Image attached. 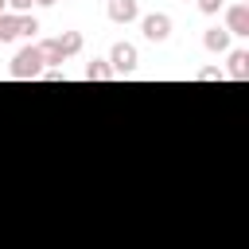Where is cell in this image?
I'll use <instances>...</instances> for the list:
<instances>
[{
    "instance_id": "7a4b0ae2",
    "label": "cell",
    "mask_w": 249,
    "mask_h": 249,
    "mask_svg": "<svg viewBox=\"0 0 249 249\" xmlns=\"http://www.w3.org/2000/svg\"><path fill=\"white\" fill-rule=\"evenodd\" d=\"M105 62H109V70H113V74H132V70H136V62H140V54H136V47H132V43H117V47L109 51V58H105Z\"/></svg>"
},
{
    "instance_id": "6da1fadb",
    "label": "cell",
    "mask_w": 249,
    "mask_h": 249,
    "mask_svg": "<svg viewBox=\"0 0 249 249\" xmlns=\"http://www.w3.org/2000/svg\"><path fill=\"white\" fill-rule=\"evenodd\" d=\"M8 74H12V78H19V82L39 78V74H43V54H39V47H23V51H16V58H12Z\"/></svg>"
},
{
    "instance_id": "9c48e42d",
    "label": "cell",
    "mask_w": 249,
    "mask_h": 249,
    "mask_svg": "<svg viewBox=\"0 0 249 249\" xmlns=\"http://www.w3.org/2000/svg\"><path fill=\"white\" fill-rule=\"evenodd\" d=\"M39 54H43V66H62V51H58V43H54V39L39 43Z\"/></svg>"
},
{
    "instance_id": "30bf717a",
    "label": "cell",
    "mask_w": 249,
    "mask_h": 249,
    "mask_svg": "<svg viewBox=\"0 0 249 249\" xmlns=\"http://www.w3.org/2000/svg\"><path fill=\"white\" fill-rule=\"evenodd\" d=\"M86 78H89V82H105V78H117V74L109 70V62H105V58H93V62L86 66Z\"/></svg>"
},
{
    "instance_id": "8fae6325",
    "label": "cell",
    "mask_w": 249,
    "mask_h": 249,
    "mask_svg": "<svg viewBox=\"0 0 249 249\" xmlns=\"http://www.w3.org/2000/svg\"><path fill=\"white\" fill-rule=\"evenodd\" d=\"M16 35H19V16H12V12L4 16V12H0V43H8V39H16Z\"/></svg>"
},
{
    "instance_id": "7c38bea8",
    "label": "cell",
    "mask_w": 249,
    "mask_h": 249,
    "mask_svg": "<svg viewBox=\"0 0 249 249\" xmlns=\"http://www.w3.org/2000/svg\"><path fill=\"white\" fill-rule=\"evenodd\" d=\"M195 78H198V82H222V78H226V74H222V70H218V66H206V70H198V74H195Z\"/></svg>"
},
{
    "instance_id": "52a82bcc",
    "label": "cell",
    "mask_w": 249,
    "mask_h": 249,
    "mask_svg": "<svg viewBox=\"0 0 249 249\" xmlns=\"http://www.w3.org/2000/svg\"><path fill=\"white\" fill-rule=\"evenodd\" d=\"M202 43H206V51H226V47H230V31H222V27H210V31L202 35Z\"/></svg>"
},
{
    "instance_id": "5bb4252c",
    "label": "cell",
    "mask_w": 249,
    "mask_h": 249,
    "mask_svg": "<svg viewBox=\"0 0 249 249\" xmlns=\"http://www.w3.org/2000/svg\"><path fill=\"white\" fill-rule=\"evenodd\" d=\"M39 78H43V82H66V74H62L58 66H51V70H43Z\"/></svg>"
},
{
    "instance_id": "8992f818",
    "label": "cell",
    "mask_w": 249,
    "mask_h": 249,
    "mask_svg": "<svg viewBox=\"0 0 249 249\" xmlns=\"http://www.w3.org/2000/svg\"><path fill=\"white\" fill-rule=\"evenodd\" d=\"M226 74H230V78H237V82H245V78H249V54H245V51H233V54H230V70H226Z\"/></svg>"
},
{
    "instance_id": "3957f363",
    "label": "cell",
    "mask_w": 249,
    "mask_h": 249,
    "mask_svg": "<svg viewBox=\"0 0 249 249\" xmlns=\"http://www.w3.org/2000/svg\"><path fill=\"white\" fill-rule=\"evenodd\" d=\"M140 27H144V35H148L152 43H163V39L171 35V16L152 12V16H144V19H140Z\"/></svg>"
},
{
    "instance_id": "9a60e30c",
    "label": "cell",
    "mask_w": 249,
    "mask_h": 249,
    "mask_svg": "<svg viewBox=\"0 0 249 249\" xmlns=\"http://www.w3.org/2000/svg\"><path fill=\"white\" fill-rule=\"evenodd\" d=\"M218 8H222V0H198V12H206V16L218 12Z\"/></svg>"
},
{
    "instance_id": "ba28073f",
    "label": "cell",
    "mask_w": 249,
    "mask_h": 249,
    "mask_svg": "<svg viewBox=\"0 0 249 249\" xmlns=\"http://www.w3.org/2000/svg\"><path fill=\"white\" fill-rule=\"evenodd\" d=\"M54 43H58L62 58H66V54H78V51H82V35H78V31H62V35H58Z\"/></svg>"
},
{
    "instance_id": "e0dca14e",
    "label": "cell",
    "mask_w": 249,
    "mask_h": 249,
    "mask_svg": "<svg viewBox=\"0 0 249 249\" xmlns=\"http://www.w3.org/2000/svg\"><path fill=\"white\" fill-rule=\"evenodd\" d=\"M35 4H58V0H35Z\"/></svg>"
},
{
    "instance_id": "277c9868",
    "label": "cell",
    "mask_w": 249,
    "mask_h": 249,
    "mask_svg": "<svg viewBox=\"0 0 249 249\" xmlns=\"http://www.w3.org/2000/svg\"><path fill=\"white\" fill-rule=\"evenodd\" d=\"M226 31L230 35H249V8L245 4H233L226 12Z\"/></svg>"
},
{
    "instance_id": "2e32d148",
    "label": "cell",
    "mask_w": 249,
    "mask_h": 249,
    "mask_svg": "<svg viewBox=\"0 0 249 249\" xmlns=\"http://www.w3.org/2000/svg\"><path fill=\"white\" fill-rule=\"evenodd\" d=\"M8 4H12V8H16V12H27V8H31V4H35V0H8Z\"/></svg>"
},
{
    "instance_id": "5b68a950",
    "label": "cell",
    "mask_w": 249,
    "mask_h": 249,
    "mask_svg": "<svg viewBox=\"0 0 249 249\" xmlns=\"http://www.w3.org/2000/svg\"><path fill=\"white\" fill-rule=\"evenodd\" d=\"M136 16H140L136 0H109V19L113 23H132Z\"/></svg>"
},
{
    "instance_id": "ac0fdd59",
    "label": "cell",
    "mask_w": 249,
    "mask_h": 249,
    "mask_svg": "<svg viewBox=\"0 0 249 249\" xmlns=\"http://www.w3.org/2000/svg\"><path fill=\"white\" fill-rule=\"evenodd\" d=\"M0 4H4V0H0Z\"/></svg>"
},
{
    "instance_id": "4fadbf2b",
    "label": "cell",
    "mask_w": 249,
    "mask_h": 249,
    "mask_svg": "<svg viewBox=\"0 0 249 249\" xmlns=\"http://www.w3.org/2000/svg\"><path fill=\"white\" fill-rule=\"evenodd\" d=\"M31 31H39V19L35 16H19V35H31Z\"/></svg>"
}]
</instances>
